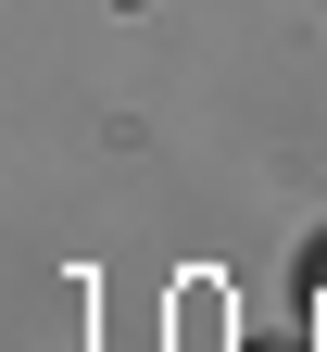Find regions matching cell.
<instances>
[{"instance_id": "cell-1", "label": "cell", "mask_w": 327, "mask_h": 352, "mask_svg": "<svg viewBox=\"0 0 327 352\" xmlns=\"http://www.w3.org/2000/svg\"><path fill=\"white\" fill-rule=\"evenodd\" d=\"M264 352H290V340H264Z\"/></svg>"}]
</instances>
